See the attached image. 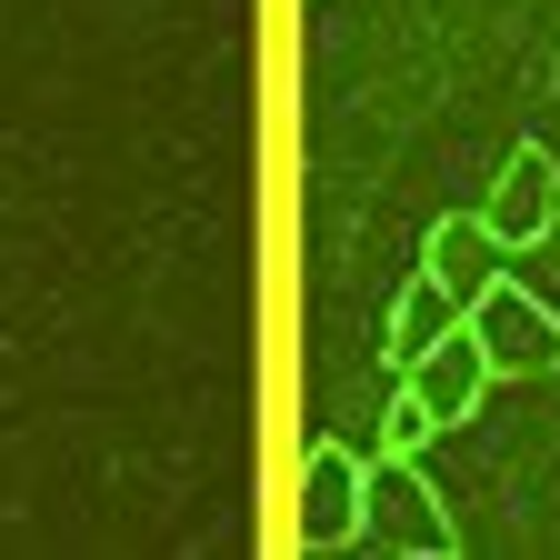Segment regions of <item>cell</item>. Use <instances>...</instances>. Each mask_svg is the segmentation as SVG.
<instances>
[{
    "mask_svg": "<svg viewBox=\"0 0 560 560\" xmlns=\"http://www.w3.org/2000/svg\"><path fill=\"white\" fill-rule=\"evenodd\" d=\"M361 540L371 550H400V560H451L460 550V521L431 480H420V451H371L361 470Z\"/></svg>",
    "mask_w": 560,
    "mask_h": 560,
    "instance_id": "cell-1",
    "label": "cell"
},
{
    "mask_svg": "<svg viewBox=\"0 0 560 560\" xmlns=\"http://www.w3.org/2000/svg\"><path fill=\"white\" fill-rule=\"evenodd\" d=\"M460 330L480 340L490 381H550V371H560V311H550L540 291H521L511 270H501V280H480V291H470Z\"/></svg>",
    "mask_w": 560,
    "mask_h": 560,
    "instance_id": "cell-2",
    "label": "cell"
},
{
    "mask_svg": "<svg viewBox=\"0 0 560 560\" xmlns=\"http://www.w3.org/2000/svg\"><path fill=\"white\" fill-rule=\"evenodd\" d=\"M361 451L350 441H311L301 451V490H291V540L301 550H340V540H361Z\"/></svg>",
    "mask_w": 560,
    "mask_h": 560,
    "instance_id": "cell-3",
    "label": "cell"
},
{
    "mask_svg": "<svg viewBox=\"0 0 560 560\" xmlns=\"http://www.w3.org/2000/svg\"><path fill=\"white\" fill-rule=\"evenodd\" d=\"M550 221H560V161H550V140H521L501 161V180H490V200H480V231L501 250H540Z\"/></svg>",
    "mask_w": 560,
    "mask_h": 560,
    "instance_id": "cell-4",
    "label": "cell"
},
{
    "mask_svg": "<svg viewBox=\"0 0 560 560\" xmlns=\"http://www.w3.org/2000/svg\"><path fill=\"white\" fill-rule=\"evenodd\" d=\"M400 390L431 410L441 431H460V420L480 410V390H490V361H480V340H470V330H441L420 361H400Z\"/></svg>",
    "mask_w": 560,
    "mask_h": 560,
    "instance_id": "cell-5",
    "label": "cell"
},
{
    "mask_svg": "<svg viewBox=\"0 0 560 560\" xmlns=\"http://www.w3.org/2000/svg\"><path fill=\"white\" fill-rule=\"evenodd\" d=\"M460 311H470V301L451 291L441 270H410V280H400V301H390V320H381V350H390V371H400V361H420V350H431L441 330H460Z\"/></svg>",
    "mask_w": 560,
    "mask_h": 560,
    "instance_id": "cell-6",
    "label": "cell"
},
{
    "mask_svg": "<svg viewBox=\"0 0 560 560\" xmlns=\"http://www.w3.org/2000/svg\"><path fill=\"white\" fill-rule=\"evenodd\" d=\"M501 260H511V250H501V241L480 231V210H451V221H441L431 241H420V270H441L451 291H460V301L480 291V280H501Z\"/></svg>",
    "mask_w": 560,
    "mask_h": 560,
    "instance_id": "cell-7",
    "label": "cell"
},
{
    "mask_svg": "<svg viewBox=\"0 0 560 560\" xmlns=\"http://www.w3.org/2000/svg\"><path fill=\"white\" fill-rule=\"evenodd\" d=\"M431 431H441V420H431V410H420L410 390H390V410H381V451H420V441H431Z\"/></svg>",
    "mask_w": 560,
    "mask_h": 560,
    "instance_id": "cell-8",
    "label": "cell"
}]
</instances>
